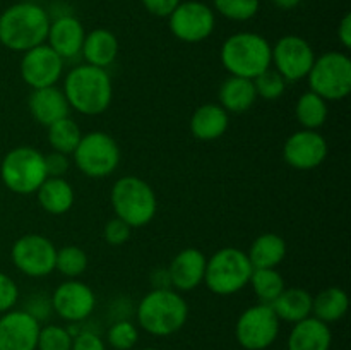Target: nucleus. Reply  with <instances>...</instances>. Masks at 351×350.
Returning <instances> with one entry per match:
<instances>
[{"label":"nucleus","mask_w":351,"mask_h":350,"mask_svg":"<svg viewBox=\"0 0 351 350\" xmlns=\"http://www.w3.org/2000/svg\"><path fill=\"white\" fill-rule=\"evenodd\" d=\"M62 91L71 110L95 117L108 110L113 100V82L106 69L81 64L67 72Z\"/></svg>","instance_id":"f257e3e1"},{"label":"nucleus","mask_w":351,"mask_h":350,"mask_svg":"<svg viewBox=\"0 0 351 350\" xmlns=\"http://www.w3.org/2000/svg\"><path fill=\"white\" fill-rule=\"evenodd\" d=\"M50 16L34 2H19L0 14V43L10 51H27L47 43Z\"/></svg>","instance_id":"f03ea898"},{"label":"nucleus","mask_w":351,"mask_h":350,"mask_svg":"<svg viewBox=\"0 0 351 350\" xmlns=\"http://www.w3.org/2000/svg\"><path fill=\"white\" fill-rule=\"evenodd\" d=\"M137 323L153 336L180 331L189 319V304L173 288H153L137 304Z\"/></svg>","instance_id":"7ed1b4c3"},{"label":"nucleus","mask_w":351,"mask_h":350,"mask_svg":"<svg viewBox=\"0 0 351 350\" xmlns=\"http://www.w3.org/2000/svg\"><path fill=\"white\" fill-rule=\"evenodd\" d=\"M271 50L273 47L263 34L242 31L226 38L219 50V58L230 75L256 79L271 67Z\"/></svg>","instance_id":"20e7f679"},{"label":"nucleus","mask_w":351,"mask_h":350,"mask_svg":"<svg viewBox=\"0 0 351 350\" xmlns=\"http://www.w3.org/2000/svg\"><path fill=\"white\" fill-rule=\"evenodd\" d=\"M113 213L132 229L147 225L156 216L158 199L154 189L136 175L120 177L110 192Z\"/></svg>","instance_id":"39448f33"},{"label":"nucleus","mask_w":351,"mask_h":350,"mask_svg":"<svg viewBox=\"0 0 351 350\" xmlns=\"http://www.w3.org/2000/svg\"><path fill=\"white\" fill-rule=\"evenodd\" d=\"M252 271L247 253L237 247H223L206 263L204 283L213 294L233 295L249 285Z\"/></svg>","instance_id":"423d86ee"},{"label":"nucleus","mask_w":351,"mask_h":350,"mask_svg":"<svg viewBox=\"0 0 351 350\" xmlns=\"http://www.w3.org/2000/svg\"><path fill=\"white\" fill-rule=\"evenodd\" d=\"M0 177L14 194H34L48 177L45 154L33 146L12 148L0 163Z\"/></svg>","instance_id":"0eeeda50"},{"label":"nucleus","mask_w":351,"mask_h":350,"mask_svg":"<svg viewBox=\"0 0 351 350\" xmlns=\"http://www.w3.org/2000/svg\"><path fill=\"white\" fill-rule=\"evenodd\" d=\"M311 91L326 102H339L351 93V60L343 51H326L315 57L307 75Z\"/></svg>","instance_id":"6e6552de"},{"label":"nucleus","mask_w":351,"mask_h":350,"mask_svg":"<svg viewBox=\"0 0 351 350\" xmlns=\"http://www.w3.org/2000/svg\"><path fill=\"white\" fill-rule=\"evenodd\" d=\"M74 163L86 177L105 178L117 170L120 163L119 143L103 130L84 134L72 153Z\"/></svg>","instance_id":"1a4fd4ad"},{"label":"nucleus","mask_w":351,"mask_h":350,"mask_svg":"<svg viewBox=\"0 0 351 350\" xmlns=\"http://www.w3.org/2000/svg\"><path fill=\"white\" fill-rule=\"evenodd\" d=\"M280 318L269 304H256L239 316L235 338L245 350H266L280 335Z\"/></svg>","instance_id":"9d476101"},{"label":"nucleus","mask_w":351,"mask_h":350,"mask_svg":"<svg viewBox=\"0 0 351 350\" xmlns=\"http://www.w3.org/2000/svg\"><path fill=\"white\" fill-rule=\"evenodd\" d=\"M55 244L40 233H26L19 237L10 249L12 264L29 278H43L55 271Z\"/></svg>","instance_id":"9b49d317"},{"label":"nucleus","mask_w":351,"mask_h":350,"mask_svg":"<svg viewBox=\"0 0 351 350\" xmlns=\"http://www.w3.org/2000/svg\"><path fill=\"white\" fill-rule=\"evenodd\" d=\"M168 26L177 40L184 43H201L215 31V10L201 0L180 2L168 16Z\"/></svg>","instance_id":"f8f14e48"},{"label":"nucleus","mask_w":351,"mask_h":350,"mask_svg":"<svg viewBox=\"0 0 351 350\" xmlns=\"http://www.w3.org/2000/svg\"><path fill=\"white\" fill-rule=\"evenodd\" d=\"M314 60V48L305 38L297 34L280 38L271 50V65H274L287 82H297L307 78Z\"/></svg>","instance_id":"ddd939ff"},{"label":"nucleus","mask_w":351,"mask_h":350,"mask_svg":"<svg viewBox=\"0 0 351 350\" xmlns=\"http://www.w3.org/2000/svg\"><path fill=\"white\" fill-rule=\"evenodd\" d=\"M50 301L55 314L67 323L86 321L96 307V295L93 288L77 278L58 285Z\"/></svg>","instance_id":"4468645a"},{"label":"nucleus","mask_w":351,"mask_h":350,"mask_svg":"<svg viewBox=\"0 0 351 350\" xmlns=\"http://www.w3.org/2000/svg\"><path fill=\"white\" fill-rule=\"evenodd\" d=\"M64 62L47 43L38 45L23 54L21 78L33 89L57 86L64 74Z\"/></svg>","instance_id":"2eb2a0df"},{"label":"nucleus","mask_w":351,"mask_h":350,"mask_svg":"<svg viewBox=\"0 0 351 350\" xmlns=\"http://www.w3.org/2000/svg\"><path fill=\"white\" fill-rule=\"evenodd\" d=\"M328 141L317 130L302 129L291 134L283 146V156L297 170H314L328 158Z\"/></svg>","instance_id":"dca6fc26"},{"label":"nucleus","mask_w":351,"mask_h":350,"mask_svg":"<svg viewBox=\"0 0 351 350\" xmlns=\"http://www.w3.org/2000/svg\"><path fill=\"white\" fill-rule=\"evenodd\" d=\"M40 323L24 309H10L0 316V350H36Z\"/></svg>","instance_id":"f3484780"},{"label":"nucleus","mask_w":351,"mask_h":350,"mask_svg":"<svg viewBox=\"0 0 351 350\" xmlns=\"http://www.w3.org/2000/svg\"><path fill=\"white\" fill-rule=\"evenodd\" d=\"M206 263H208L206 254L195 247H187L175 254L168 266L171 288L177 292L195 290L199 285L204 283Z\"/></svg>","instance_id":"a211bd4d"},{"label":"nucleus","mask_w":351,"mask_h":350,"mask_svg":"<svg viewBox=\"0 0 351 350\" xmlns=\"http://www.w3.org/2000/svg\"><path fill=\"white\" fill-rule=\"evenodd\" d=\"M86 31L81 21L74 16H60L50 23L47 45L64 60L81 55Z\"/></svg>","instance_id":"6ab92c4d"},{"label":"nucleus","mask_w":351,"mask_h":350,"mask_svg":"<svg viewBox=\"0 0 351 350\" xmlns=\"http://www.w3.org/2000/svg\"><path fill=\"white\" fill-rule=\"evenodd\" d=\"M27 108H29L31 117L45 127L51 126L57 120L65 119L71 112V106H69L64 91L57 86L33 89V93L27 98Z\"/></svg>","instance_id":"aec40b11"},{"label":"nucleus","mask_w":351,"mask_h":350,"mask_svg":"<svg viewBox=\"0 0 351 350\" xmlns=\"http://www.w3.org/2000/svg\"><path fill=\"white\" fill-rule=\"evenodd\" d=\"M332 335L329 325L308 316L295 323L288 335V350H329Z\"/></svg>","instance_id":"412c9836"},{"label":"nucleus","mask_w":351,"mask_h":350,"mask_svg":"<svg viewBox=\"0 0 351 350\" xmlns=\"http://www.w3.org/2000/svg\"><path fill=\"white\" fill-rule=\"evenodd\" d=\"M119 51L120 43L115 33L105 30V27H98V30H93L91 33H86L81 55L84 57L86 64L106 69L117 60Z\"/></svg>","instance_id":"4be33fe9"},{"label":"nucleus","mask_w":351,"mask_h":350,"mask_svg":"<svg viewBox=\"0 0 351 350\" xmlns=\"http://www.w3.org/2000/svg\"><path fill=\"white\" fill-rule=\"evenodd\" d=\"M228 126V112L219 103H204L191 117V132L199 141L219 139Z\"/></svg>","instance_id":"5701e85b"},{"label":"nucleus","mask_w":351,"mask_h":350,"mask_svg":"<svg viewBox=\"0 0 351 350\" xmlns=\"http://www.w3.org/2000/svg\"><path fill=\"white\" fill-rule=\"evenodd\" d=\"M38 202L50 215H65L74 206L75 192L64 177H47L36 192Z\"/></svg>","instance_id":"b1692460"},{"label":"nucleus","mask_w":351,"mask_h":350,"mask_svg":"<svg viewBox=\"0 0 351 350\" xmlns=\"http://www.w3.org/2000/svg\"><path fill=\"white\" fill-rule=\"evenodd\" d=\"M219 105L232 113H243L254 106L257 100L256 86L252 79L230 75L221 86H219Z\"/></svg>","instance_id":"393cba45"},{"label":"nucleus","mask_w":351,"mask_h":350,"mask_svg":"<svg viewBox=\"0 0 351 350\" xmlns=\"http://www.w3.org/2000/svg\"><path fill=\"white\" fill-rule=\"evenodd\" d=\"M312 301L314 297L305 288H285L280 297L271 304L280 321L298 323L312 316Z\"/></svg>","instance_id":"a878e982"},{"label":"nucleus","mask_w":351,"mask_h":350,"mask_svg":"<svg viewBox=\"0 0 351 350\" xmlns=\"http://www.w3.org/2000/svg\"><path fill=\"white\" fill-rule=\"evenodd\" d=\"M247 256H249L254 270L256 268H276L287 257V242L278 233H263L254 240Z\"/></svg>","instance_id":"bb28decb"},{"label":"nucleus","mask_w":351,"mask_h":350,"mask_svg":"<svg viewBox=\"0 0 351 350\" xmlns=\"http://www.w3.org/2000/svg\"><path fill=\"white\" fill-rule=\"evenodd\" d=\"M348 305V294L343 288L328 287L319 292L312 301V316L329 325L345 318Z\"/></svg>","instance_id":"cd10ccee"},{"label":"nucleus","mask_w":351,"mask_h":350,"mask_svg":"<svg viewBox=\"0 0 351 350\" xmlns=\"http://www.w3.org/2000/svg\"><path fill=\"white\" fill-rule=\"evenodd\" d=\"M249 285L252 287L254 294L259 299L261 304H273L281 292L287 288L285 278L276 268H256L250 275Z\"/></svg>","instance_id":"c85d7f7f"},{"label":"nucleus","mask_w":351,"mask_h":350,"mask_svg":"<svg viewBox=\"0 0 351 350\" xmlns=\"http://www.w3.org/2000/svg\"><path fill=\"white\" fill-rule=\"evenodd\" d=\"M295 115L304 129L317 130L328 120V102L308 89L298 98L295 105Z\"/></svg>","instance_id":"c756f323"},{"label":"nucleus","mask_w":351,"mask_h":350,"mask_svg":"<svg viewBox=\"0 0 351 350\" xmlns=\"http://www.w3.org/2000/svg\"><path fill=\"white\" fill-rule=\"evenodd\" d=\"M48 129V143L53 148V151L64 154H72L74 150L77 148L79 141H81L82 132L81 127L77 126V122L71 119V117H65V119L57 120L55 124L47 127Z\"/></svg>","instance_id":"7c9ffc66"},{"label":"nucleus","mask_w":351,"mask_h":350,"mask_svg":"<svg viewBox=\"0 0 351 350\" xmlns=\"http://www.w3.org/2000/svg\"><path fill=\"white\" fill-rule=\"evenodd\" d=\"M55 270L67 280L79 278L88 270V254L77 246H65L62 249H57Z\"/></svg>","instance_id":"2f4dec72"},{"label":"nucleus","mask_w":351,"mask_h":350,"mask_svg":"<svg viewBox=\"0 0 351 350\" xmlns=\"http://www.w3.org/2000/svg\"><path fill=\"white\" fill-rule=\"evenodd\" d=\"M213 5L218 14L230 21H249L259 12L261 0H213Z\"/></svg>","instance_id":"473e14b6"},{"label":"nucleus","mask_w":351,"mask_h":350,"mask_svg":"<svg viewBox=\"0 0 351 350\" xmlns=\"http://www.w3.org/2000/svg\"><path fill=\"white\" fill-rule=\"evenodd\" d=\"M139 340L137 326L129 319H117L106 331V342L115 350H130Z\"/></svg>","instance_id":"72a5a7b5"},{"label":"nucleus","mask_w":351,"mask_h":350,"mask_svg":"<svg viewBox=\"0 0 351 350\" xmlns=\"http://www.w3.org/2000/svg\"><path fill=\"white\" fill-rule=\"evenodd\" d=\"M254 86H256L257 98L264 100H273L281 98L285 95V89H287V81L283 79V75L276 71V69H266L264 72H261L256 79H252Z\"/></svg>","instance_id":"f704fd0d"},{"label":"nucleus","mask_w":351,"mask_h":350,"mask_svg":"<svg viewBox=\"0 0 351 350\" xmlns=\"http://www.w3.org/2000/svg\"><path fill=\"white\" fill-rule=\"evenodd\" d=\"M72 336L67 328L58 325H47L40 328L36 350H71Z\"/></svg>","instance_id":"c9c22d12"},{"label":"nucleus","mask_w":351,"mask_h":350,"mask_svg":"<svg viewBox=\"0 0 351 350\" xmlns=\"http://www.w3.org/2000/svg\"><path fill=\"white\" fill-rule=\"evenodd\" d=\"M132 226L129 223H125L120 218H112L105 225V230H103V237H105L106 242L110 246H123L127 240L132 235Z\"/></svg>","instance_id":"e433bc0d"},{"label":"nucleus","mask_w":351,"mask_h":350,"mask_svg":"<svg viewBox=\"0 0 351 350\" xmlns=\"http://www.w3.org/2000/svg\"><path fill=\"white\" fill-rule=\"evenodd\" d=\"M19 301V287L9 275L0 271V314L14 309Z\"/></svg>","instance_id":"4c0bfd02"},{"label":"nucleus","mask_w":351,"mask_h":350,"mask_svg":"<svg viewBox=\"0 0 351 350\" xmlns=\"http://www.w3.org/2000/svg\"><path fill=\"white\" fill-rule=\"evenodd\" d=\"M71 350H106L101 336L93 329H81V333L72 338Z\"/></svg>","instance_id":"58836bf2"},{"label":"nucleus","mask_w":351,"mask_h":350,"mask_svg":"<svg viewBox=\"0 0 351 350\" xmlns=\"http://www.w3.org/2000/svg\"><path fill=\"white\" fill-rule=\"evenodd\" d=\"M24 311H26L27 314L33 316L38 323H41L53 312V309H51L50 297H47V295L43 294H36L31 295Z\"/></svg>","instance_id":"ea45409f"},{"label":"nucleus","mask_w":351,"mask_h":350,"mask_svg":"<svg viewBox=\"0 0 351 350\" xmlns=\"http://www.w3.org/2000/svg\"><path fill=\"white\" fill-rule=\"evenodd\" d=\"M69 154L51 151L50 154H45V167H47L48 177H64L69 170Z\"/></svg>","instance_id":"a19ab883"},{"label":"nucleus","mask_w":351,"mask_h":350,"mask_svg":"<svg viewBox=\"0 0 351 350\" xmlns=\"http://www.w3.org/2000/svg\"><path fill=\"white\" fill-rule=\"evenodd\" d=\"M182 0H141L144 9L156 17H168Z\"/></svg>","instance_id":"79ce46f5"},{"label":"nucleus","mask_w":351,"mask_h":350,"mask_svg":"<svg viewBox=\"0 0 351 350\" xmlns=\"http://www.w3.org/2000/svg\"><path fill=\"white\" fill-rule=\"evenodd\" d=\"M338 38H339V43L343 45L345 50H350L351 48V14L346 12L343 16L341 23L338 26Z\"/></svg>","instance_id":"37998d69"},{"label":"nucleus","mask_w":351,"mask_h":350,"mask_svg":"<svg viewBox=\"0 0 351 350\" xmlns=\"http://www.w3.org/2000/svg\"><path fill=\"white\" fill-rule=\"evenodd\" d=\"M151 285H153V288H171L168 268L154 270L153 273H151Z\"/></svg>","instance_id":"c03bdc74"},{"label":"nucleus","mask_w":351,"mask_h":350,"mask_svg":"<svg viewBox=\"0 0 351 350\" xmlns=\"http://www.w3.org/2000/svg\"><path fill=\"white\" fill-rule=\"evenodd\" d=\"M274 5L278 9H283V10H291L295 7H298L302 3V0H273Z\"/></svg>","instance_id":"a18cd8bd"},{"label":"nucleus","mask_w":351,"mask_h":350,"mask_svg":"<svg viewBox=\"0 0 351 350\" xmlns=\"http://www.w3.org/2000/svg\"><path fill=\"white\" fill-rule=\"evenodd\" d=\"M143 350H158V349H143Z\"/></svg>","instance_id":"49530a36"}]
</instances>
